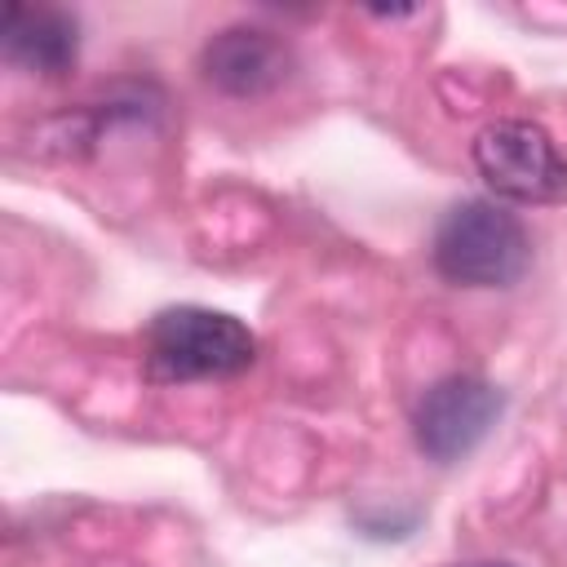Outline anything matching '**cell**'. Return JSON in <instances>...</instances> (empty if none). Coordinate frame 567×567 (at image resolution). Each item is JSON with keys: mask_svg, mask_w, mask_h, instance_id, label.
Returning <instances> with one entry per match:
<instances>
[{"mask_svg": "<svg viewBox=\"0 0 567 567\" xmlns=\"http://www.w3.org/2000/svg\"><path fill=\"white\" fill-rule=\"evenodd\" d=\"M146 381H226L257 363V332L213 306H168L146 323Z\"/></svg>", "mask_w": 567, "mask_h": 567, "instance_id": "obj_1", "label": "cell"}, {"mask_svg": "<svg viewBox=\"0 0 567 567\" xmlns=\"http://www.w3.org/2000/svg\"><path fill=\"white\" fill-rule=\"evenodd\" d=\"M0 49L13 66L35 71V75H66L80 53V27L66 9L49 4H4L0 22Z\"/></svg>", "mask_w": 567, "mask_h": 567, "instance_id": "obj_6", "label": "cell"}, {"mask_svg": "<svg viewBox=\"0 0 567 567\" xmlns=\"http://www.w3.org/2000/svg\"><path fill=\"white\" fill-rule=\"evenodd\" d=\"M474 168L496 199L509 204H567V151L536 120H496L474 146Z\"/></svg>", "mask_w": 567, "mask_h": 567, "instance_id": "obj_3", "label": "cell"}, {"mask_svg": "<svg viewBox=\"0 0 567 567\" xmlns=\"http://www.w3.org/2000/svg\"><path fill=\"white\" fill-rule=\"evenodd\" d=\"M474 567H509V563H474Z\"/></svg>", "mask_w": 567, "mask_h": 567, "instance_id": "obj_7", "label": "cell"}, {"mask_svg": "<svg viewBox=\"0 0 567 567\" xmlns=\"http://www.w3.org/2000/svg\"><path fill=\"white\" fill-rule=\"evenodd\" d=\"M434 270L461 288H509L532 266L527 226L496 199H461L434 230Z\"/></svg>", "mask_w": 567, "mask_h": 567, "instance_id": "obj_2", "label": "cell"}, {"mask_svg": "<svg viewBox=\"0 0 567 567\" xmlns=\"http://www.w3.org/2000/svg\"><path fill=\"white\" fill-rule=\"evenodd\" d=\"M501 412H505V394L492 381L470 377V372H452L416 399L412 434L430 461L456 465L492 434Z\"/></svg>", "mask_w": 567, "mask_h": 567, "instance_id": "obj_4", "label": "cell"}, {"mask_svg": "<svg viewBox=\"0 0 567 567\" xmlns=\"http://www.w3.org/2000/svg\"><path fill=\"white\" fill-rule=\"evenodd\" d=\"M292 66H297L292 44L284 35H275L266 27H248V22L221 27L199 53L204 80L226 97H266L292 75Z\"/></svg>", "mask_w": 567, "mask_h": 567, "instance_id": "obj_5", "label": "cell"}]
</instances>
